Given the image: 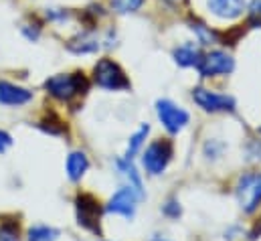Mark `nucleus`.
Segmentation results:
<instances>
[{
	"label": "nucleus",
	"mask_w": 261,
	"mask_h": 241,
	"mask_svg": "<svg viewBox=\"0 0 261 241\" xmlns=\"http://www.w3.org/2000/svg\"><path fill=\"white\" fill-rule=\"evenodd\" d=\"M45 89L53 98L61 102H69L77 95H83L89 89V81L83 73H59L45 81Z\"/></svg>",
	"instance_id": "obj_1"
},
{
	"label": "nucleus",
	"mask_w": 261,
	"mask_h": 241,
	"mask_svg": "<svg viewBox=\"0 0 261 241\" xmlns=\"http://www.w3.org/2000/svg\"><path fill=\"white\" fill-rule=\"evenodd\" d=\"M93 81L108 91L130 89V79L126 77L124 69L112 59H99L93 67Z\"/></svg>",
	"instance_id": "obj_2"
},
{
	"label": "nucleus",
	"mask_w": 261,
	"mask_h": 241,
	"mask_svg": "<svg viewBox=\"0 0 261 241\" xmlns=\"http://www.w3.org/2000/svg\"><path fill=\"white\" fill-rule=\"evenodd\" d=\"M235 195L239 207L245 213H253L261 203V173H245L243 177H239Z\"/></svg>",
	"instance_id": "obj_3"
},
{
	"label": "nucleus",
	"mask_w": 261,
	"mask_h": 241,
	"mask_svg": "<svg viewBox=\"0 0 261 241\" xmlns=\"http://www.w3.org/2000/svg\"><path fill=\"white\" fill-rule=\"evenodd\" d=\"M172 154H174V148H172L170 140H156L146 148V152L142 156V164L150 175L156 177L166 171L168 162L172 160Z\"/></svg>",
	"instance_id": "obj_4"
},
{
	"label": "nucleus",
	"mask_w": 261,
	"mask_h": 241,
	"mask_svg": "<svg viewBox=\"0 0 261 241\" xmlns=\"http://www.w3.org/2000/svg\"><path fill=\"white\" fill-rule=\"evenodd\" d=\"M75 211H77V223L91 233H101L99 229V219H101V203L93 195H79L75 199Z\"/></svg>",
	"instance_id": "obj_5"
},
{
	"label": "nucleus",
	"mask_w": 261,
	"mask_h": 241,
	"mask_svg": "<svg viewBox=\"0 0 261 241\" xmlns=\"http://www.w3.org/2000/svg\"><path fill=\"white\" fill-rule=\"evenodd\" d=\"M156 114H158V120L162 122V126L170 134H178L180 130H185L189 120H191L189 112L170 100H158L156 102Z\"/></svg>",
	"instance_id": "obj_6"
},
{
	"label": "nucleus",
	"mask_w": 261,
	"mask_h": 241,
	"mask_svg": "<svg viewBox=\"0 0 261 241\" xmlns=\"http://www.w3.org/2000/svg\"><path fill=\"white\" fill-rule=\"evenodd\" d=\"M193 100L196 102L198 108H202L204 112L217 114V112H233L235 110V98L225 95V93H217L204 87H196L193 89Z\"/></svg>",
	"instance_id": "obj_7"
},
{
	"label": "nucleus",
	"mask_w": 261,
	"mask_h": 241,
	"mask_svg": "<svg viewBox=\"0 0 261 241\" xmlns=\"http://www.w3.org/2000/svg\"><path fill=\"white\" fill-rule=\"evenodd\" d=\"M198 73L202 77H217V75H229L235 69V59L225 51H211L202 55L198 63Z\"/></svg>",
	"instance_id": "obj_8"
},
{
	"label": "nucleus",
	"mask_w": 261,
	"mask_h": 241,
	"mask_svg": "<svg viewBox=\"0 0 261 241\" xmlns=\"http://www.w3.org/2000/svg\"><path fill=\"white\" fill-rule=\"evenodd\" d=\"M138 199H140V195H138L134 188L124 186V188H120V190L110 199L106 211L116 213V215H122V217H126V219H132L134 213H136Z\"/></svg>",
	"instance_id": "obj_9"
},
{
	"label": "nucleus",
	"mask_w": 261,
	"mask_h": 241,
	"mask_svg": "<svg viewBox=\"0 0 261 241\" xmlns=\"http://www.w3.org/2000/svg\"><path fill=\"white\" fill-rule=\"evenodd\" d=\"M208 10L223 20L239 18L245 10V0H206Z\"/></svg>",
	"instance_id": "obj_10"
},
{
	"label": "nucleus",
	"mask_w": 261,
	"mask_h": 241,
	"mask_svg": "<svg viewBox=\"0 0 261 241\" xmlns=\"http://www.w3.org/2000/svg\"><path fill=\"white\" fill-rule=\"evenodd\" d=\"M33 100V91L18 87L8 81H0V104L4 106H24Z\"/></svg>",
	"instance_id": "obj_11"
},
{
	"label": "nucleus",
	"mask_w": 261,
	"mask_h": 241,
	"mask_svg": "<svg viewBox=\"0 0 261 241\" xmlns=\"http://www.w3.org/2000/svg\"><path fill=\"white\" fill-rule=\"evenodd\" d=\"M172 59L180 67H198V63L202 59V53L195 43H185L172 51Z\"/></svg>",
	"instance_id": "obj_12"
},
{
	"label": "nucleus",
	"mask_w": 261,
	"mask_h": 241,
	"mask_svg": "<svg viewBox=\"0 0 261 241\" xmlns=\"http://www.w3.org/2000/svg\"><path fill=\"white\" fill-rule=\"evenodd\" d=\"M69 51L77 53V55H85V53H95L99 49V39L93 33H81L75 39H71L67 43Z\"/></svg>",
	"instance_id": "obj_13"
},
{
	"label": "nucleus",
	"mask_w": 261,
	"mask_h": 241,
	"mask_svg": "<svg viewBox=\"0 0 261 241\" xmlns=\"http://www.w3.org/2000/svg\"><path fill=\"white\" fill-rule=\"evenodd\" d=\"M89 168V160L83 152H71L67 158V177L73 182L81 181V177L85 175V171Z\"/></svg>",
	"instance_id": "obj_14"
},
{
	"label": "nucleus",
	"mask_w": 261,
	"mask_h": 241,
	"mask_svg": "<svg viewBox=\"0 0 261 241\" xmlns=\"http://www.w3.org/2000/svg\"><path fill=\"white\" fill-rule=\"evenodd\" d=\"M116 166H118V171L122 173V177L128 181V186L134 188V190L142 197V179H140L136 166L132 164V158H120V160H116Z\"/></svg>",
	"instance_id": "obj_15"
},
{
	"label": "nucleus",
	"mask_w": 261,
	"mask_h": 241,
	"mask_svg": "<svg viewBox=\"0 0 261 241\" xmlns=\"http://www.w3.org/2000/svg\"><path fill=\"white\" fill-rule=\"evenodd\" d=\"M191 31L196 35V39H198V43L200 45H213V43H217V33L211 29V27H206L204 22H191Z\"/></svg>",
	"instance_id": "obj_16"
},
{
	"label": "nucleus",
	"mask_w": 261,
	"mask_h": 241,
	"mask_svg": "<svg viewBox=\"0 0 261 241\" xmlns=\"http://www.w3.org/2000/svg\"><path fill=\"white\" fill-rule=\"evenodd\" d=\"M148 132H150V126H148V124L140 126V130H138V132L130 138V144H128V150H126V158H134V156H136V152H138V150H140V146L144 144V140H146Z\"/></svg>",
	"instance_id": "obj_17"
},
{
	"label": "nucleus",
	"mask_w": 261,
	"mask_h": 241,
	"mask_svg": "<svg viewBox=\"0 0 261 241\" xmlns=\"http://www.w3.org/2000/svg\"><path fill=\"white\" fill-rule=\"evenodd\" d=\"M57 237H59V231L47 225H39L29 231V241H57Z\"/></svg>",
	"instance_id": "obj_18"
},
{
	"label": "nucleus",
	"mask_w": 261,
	"mask_h": 241,
	"mask_svg": "<svg viewBox=\"0 0 261 241\" xmlns=\"http://www.w3.org/2000/svg\"><path fill=\"white\" fill-rule=\"evenodd\" d=\"M112 10H116L118 14H130L142 8L144 0H110Z\"/></svg>",
	"instance_id": "obj_19"
},
{
	"label": "nucleus",
	"mask_w": 261,
	"mask_h": 241,
	"mask_svg": "<svg viewBox=\"0 0 261 241\" xmlns=\"http://www.w3.org/2000/svg\"><path fill=\"white\" fill-rule=\"evenodd\" d=\"M47 134H53V136H59V134H63L67 128H65V124L59 120L55 114H51L49 118H45V120L39 124Z\"/></svg>",
	"instance_id": "obj_20"
},
{
	"label": "nucleus",
	"mask_w": 261,
	"mask_h": 241,
	"mask_svg": "<svg viewBox=\"0 0 261 241\" xmlns=\"http://www.w3.org/2000/svg\"><path fill=\"white\" fill-rule=\"evenodd\" d=\"M0 241H18L16 221H0Z\"/></svg>",
	"instance_id": "obj_21"
},
{
	"label": "nucleus",
	"mask_w": 261,
	"mask_h": 241,
	"mask_svg": "<svg viewBox=\"0 0 261 241\" xmlns=\"http://www.w3.org/2000/svg\"><path fill=\"white\" fill-rule=\"evenodd\" d=\"M247 12H249V18L251 20L261 22V0H251L249 6H247Z\"/></svg>",
	"instance_id": "obj_22"
},
{
	"label": "nucleus",
	"mask_w": 261,
	"mask_h": 241,
	"mask_svg": "<svg viewBox=\"0 0 261 241\" xmlns=\"http://www.w3.org/2000/svg\"><path fill=\"white\" fill-rule=\"evenodd\" d=\"M10 146H12V136L0 130V154H2V152H6Z\"/></svg>",
	"instance_id": "obj_23"
},
{
	"label": "nucleus",
	"mask_w": 261,
	"mask_h": 241,
	"mask_svg": "<svg viewBox=\"0 0 261 241\" xmlns=\"http://www.w3.org/2000/svg\"><path fill=\"white\" fill-rule=\"evenodd\" d=\"M154 241H168V239H154Z\"/></svg>",
	"instance_id": "obj_24"
},
{
	"label": "nucleus",
	"mask_w": 261,
	"mask_h": 241,
	"mask_svg": "<svg viewBox=\"0 0 261 241\" xmlns=\"http://www.w3.org/2000/svg\"><path fill=\"white\" fill-rule=\"evenodd\" d=\"M170 2H176V0H170Z\"/></svg>",
	"instance_id": "obj_25"
}]
</instances>
